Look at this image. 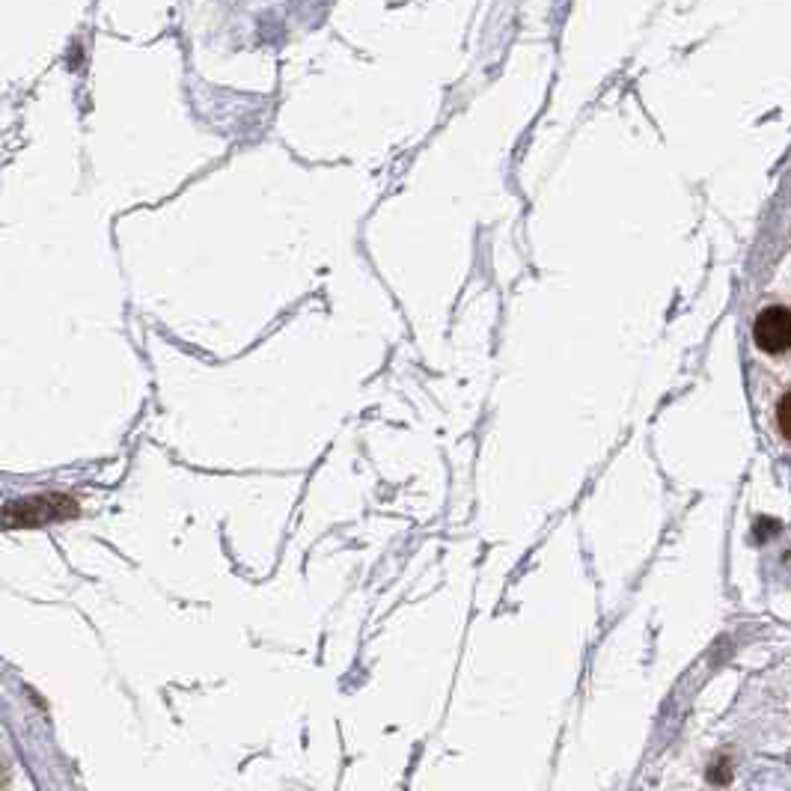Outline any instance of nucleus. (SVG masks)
Listing matches in <instances>:
<instances>
[{
  "mask_svg": "<svg viewBox=\"0 0 791 791\" xmlns=\"http://www.w3.org/2000/svg\"><path fill=\"white\" fill-rule=\"evenodd\" d=\"M78 512V503L72 497L63 494H48V497H30V500H18L6 506V527L18 530V527H39L45 521H60Z\"/></svg>",
  "mask_w": 791,
  "mask_h": 791,
  "instance_id": "nucleus-1",
  "label": "nucleus"
},
{
  "mask_svg": "<svg viewBox=\"0 0 791 791\" xmlns=\"http://www.w3.org/2000/svg\"><path fill=\"white\" fill-rule=\"evenodd\" d=\"M753 339L765 354H783L791 348V310L765 307L753 325Z\"/></svg>",
  "mask_w": 791,
  "mask_h": 791,
  "instance_id": "nucleus-2",
  "label": "nucleus"
},
{
  "mask_svg": "<svg viewBox=\"0 0 791 791\" xmlns=\"http://www.w3.org/2000/svg\"><path fill=\"white\" fill-rule=\"evenodd\" d=\"M777 423H780V432L786 435V441L791 444V390L780 399V408H777Z\"/></svg>",
  "mask_w": 791,
  "mask_h": 791,
  "instance_id": "nucleus-3",
  "label": "nucleus"
}]
</instances>
